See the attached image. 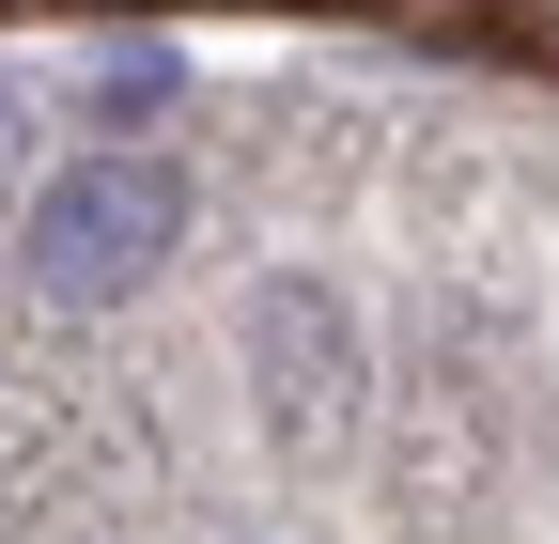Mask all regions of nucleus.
<instances>
[{
    "mask_svg": "<svg viewBox=\"0 0 559 544\" xmlns=\"http://www.w3.org/2000/svg\"><path fill=\"white\" fill-rule=\"evenodd\" d=\"M187 249V172L171 156H79V172H47V202H32V281L62 296V311H109V296H140L156 264Z\"/></svg>",
    "mask_w": 559,
    "mask_h": 544,
    "instance_id": "obj_1",
    "label": "nucleus"
},
{
    "mask_svg": "<svg viewBox=\"0 0 559 544\" xmlns=\"http://www.w3.org/2000/svg\"><path fill=\"white\" fill-rule=\"evenodd\" d=\"M249 358H264V421L280 436H326L358 404V327H342L326 281H264L249 296Z\"/></svg>",
    "mask_w": 559,
    "mask_h": 544,
    "instance_id": "obj_2",
    "label": "nucleus"
},
{
    "mask_svg": "<svg viewBox=\"0 0 559 544\" xmlns=\"http://www.w3.org/2000/svg\"><path fill=\"white\" fill-rule=\"evenodd\" d=\"M373 32H404V47H498V16L513 0H358Z\"/></svg>",
    "mask_w": 559,
    "mask_h": 544,
    "instance_id": "obj_3",
    "label": "nucleus"
},
{
    "mask_svg": "<svg viewBox=\"0 0 559 544\" xmlns=\"http://www.w3.org/2000/svg\"><path fill=\"white\" fill-rule=\"evenodd\" d=\"M156 109H171V62H156V47L109 62V125H156Z\"/></svg>",
    "mask_w": 559,
    "mask_h": 544,
    "instance_id": "obj_4",
    "label": "nucleus"
},
{
    "mask_svg": "<svg viewBox=\"0 0 559 544\" xmlns=\"http://www.w3.org/2000/svg\"><path fill=\"white\" fill-rule=\"evenodd\" d=\"M498 47H528V62H559V0H513V16H498Z\"/></svg>",
    "mask_w": 559,
    "mask_h": 544,
    "instance_id": "obj_5",
    "label": "nucleus"
}]
</instances>
